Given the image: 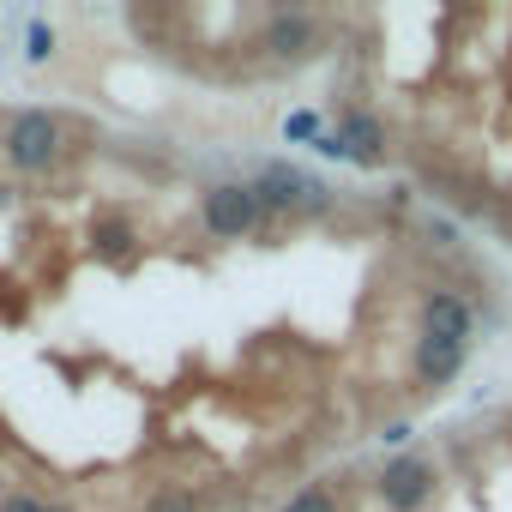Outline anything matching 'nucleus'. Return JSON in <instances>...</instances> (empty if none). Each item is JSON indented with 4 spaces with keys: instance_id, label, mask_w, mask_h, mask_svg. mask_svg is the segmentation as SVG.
Instances as JSON below:
<instances>
[{
    "instance_id": "14",
    "label": "nucleus",
    "mask_w": 512,
    "mask_h": 512,
    "mask_svg": "<svg viewBox=\"0 0 512 512\" xmlns=\"http://www.w3.org/2000/svg\"><path fill=\"white\" fill-rule=\"evenodd\" d=\"M0 512H55V506L37 500V494H13V500H0Z\"/></svg>"
},
{
    "instance_id": "12",
    "label": "nucleus",
    "mask_w": 512,
    "mask_h": 512,
    "mask_svg": "<svg viewBox=\"0 0 512 512\" xmlns=\"http://www.w3.org/2000/svg\"><path fill=\"white\" fill-rule=\"evenodd\" d=\"M127 241H133V229H127V223H115V217H109V223H97V247H103V253H127Z\"/></svg>"
},
{
    "instance_id": "2",
    "label": "nucleus",
    "mask_w": 512,
    "mask_h": 512,
    "mask_svg": "<svg viewBox=\"0 0 512 512\" xmlns=\"http://www.w3.org/2000/svg\"><path fill=\"white\" fill-rule=\"evenodd\" d=\"M7 163L13 169H25V175H37V169H49V163H61V151H67V127H61V115H49V109H19L13 121H7Z\"/></svg>"
},
{
    "instance_id": "8",
    "label": "nucleus",
    "mask_w": 512,
    "mask_h": 512,
    "mask_svg": "<svg viewBox=\"0 0 512 512\" xmlns=\"http://www.w3.org/2000/svg\"><path fill=\"white\" fill-rule=\"evenodd\" d=\"M338 139H344V151H350V163H356V169L386 163V127H380V115L350 109V115H344V127H338Z\"/></svg>"
},
{
    "instance_id": "13",
    "label": "nucleus",
    "mask_w": 512,
    "mask_h": 512,
    "mask_svg": "<svg viewBox=\"0 0 512 512\" xmlns=\"http://www.w3.org/2000/svg\"><path fill=\"white\" fill-rule=\"evenodd\" d=\"M151 512H199V506H193V494H187V488H175V494H157V506H151Z\"/></svg>"
},
{
    "instance_id": "6",
    "label": "nucleus",
    "mask_w": 512,
    "mask_h": 512,
    "mask_svg": "<svg viewBox=\"0 0 512 512\" xmlns=\"http://www.w3.org/2000/svg\"><path fill=\"white\" fill-rule=\"evenodd\" d=\"M422 338H464L470 344V326H476V308L464 290H428L422 296Z\"/></svg>"
},
{
    "instance_id": "10",
    "label": "nucleus",
    "mask_w": 512,
    "mask_h": 512,
    "mask_svg": "<svg viewBox=\"0 0 512 512\" xmlns=\"http://www.w3.org/2000/svg\"><path fill=\"white\" fill-rule=\"evenodd\" d=\"M284 139H296V145H308V139H314V145H320V139H326V121H320L314 109H296V115L284 121Z\"/></svg>"
},
{
    "instance_id": "15",
    "label": "nucleus",
    "mask_w": 512,
    "mask_h": 512,
    "mask_svg": "<svg viewBox=\"0 0 512 512\" xmlns=\"http://www.w3.org/2000/svg\"><path fill=\"white\" fill-rule=\"evenodd\" d=\"M314 151H320V157H332V163H350V151H344V139H338V133H326Z\"/></svg>"
},
{
    "instance_id": "4",
    "label": "nucleus",
    "mask_w": 512,
    "mask_h": 512,
    "mask_svg": "<svg viewBox=\"0 0 512 512\" xmlns=\"http://www.w3.org/2000/svg\"><path fill=\"white\" fill-rule=\"evenodd\" d=\"M199 217H205V229H211L217 241H235V235H247L253 223H260L266 211H260V199H253V181H217V187L205 193Z\"/></svg>"
},
{
    "instance_id": "9",
    "label": "nucleus",
    "mask_w": 512,
    "mask_h": 512,
    "mask_svg": "<svg viewBox=\"0 0 512 512\" xmlns=\"http://www.w3.org/2000/svg\"><path fill=\"white\" fill-rule=\"evenodd\" d=\"M25 61H31V67H49V61H55V31H49V19H25Z\"/></svg>"
},
{
    "instance_id": "11",
    "label": "nucleus",
    "mask_w": 512,
    "mask_h": 512,
    "mask_svg": "<svg viewBox=\"0 0 512 512\" xmlns=\"http://www.w3.org/2000/svg\"><path fill=\"white\" fill-rule=\"evenodd\" d=\"M284 512H338V494L314 482V488H302V494H290V500H284Z\"/></svg>"
},
{
    "instance_id": "5",
    "label": "nucleus",
    "mask_w": 512,
    "mask_h": 512,
    "mask_svg": "<svg viewBox=\"0 0 512 512\" xmlns=\"http://www.w3.org/2000/svg\"><path fill=\"white\" fill-rule=\"evenodd\" d=\"M380 500L392 512H422L434 500V464L416 458V452H398L386 470H380Z\"/></svg>"
},
{
    "instance_id": "3",
    "label": "nucleus",
    "mask_w": 512,
    "mask_h": 512,
    "mask_svg": "<svg viewBox=\"0 0 512 512\" xmlns=\"http://www.w3.org/2000/svg\"><path fill=\"white\" fill-rule=\"evenodd\" d=\"M260 49H266V61H278V67H308V61L326 49V25H320L314 13L278 7V13H266V25H260Z\"/></svg>"
},
{
    "instance_id": "7",
    "label": "nucleus",
    "mask_w": 512,
    "mask_h": 512,
    "mask_svg": "<svg viewBox=\"0 0 512 512\" xmlns=\"http://www.w3.org/2000/svg\"><path fill=\"white\" fill-rule=\"evenodd\" d=\"M464 362H470V344H464V338H416V350H410V374H416L422 386L458 380Z\"/></svg>"
},
{
    "instance_id": "1",
    "label": "nucleus",
    "mask_w": 512,
    "mask_h": 512,
    "mask_svg": "<svg viewBox=\"0 0 512 512\" xmlns=\"http://www.w3.org/2000/svg\"><path fill=\"white\" fill-rule=\"evenodd\" d=\"M253 199H260V211H266V217H278V211H302V217L332 211V187H326V181H314V175H302V169H296V163H284V157L260 163V175H253Z\"/></svg>"
}]
</instances>
